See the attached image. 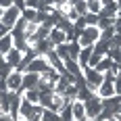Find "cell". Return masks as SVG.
Listing matches in <instances>:
<instances>
[{
  "instance_id": "1",
  "label": "cell",
  "mask_w": 121,
  "mask_h": 121,
  "mask_svg": "<svg viewBox=\"0 0 121 121\" xmlns=\"http://www.w3.org/2000/svg\"><path fill=\"white\" fill-rule=\"evenodd\" d=\"M82 71H84V79H86V86L92 90V92H96L98 86L104 82V75L96 69H92V67H82Z\"/></svg>"
},
{
  "instance_id": "2",
  "label": "cell",
  "mask_w": 121,
  "mask_h": 121,
  "mask_svg": "<svg viewBox=\"0 0 121 121\" xmlns=\"http://www.w3.org/2000/svg\"><path fill=\"white\" fill-rule=\"evenodd\" d=\"M98 40H100V29H98L96 25H88L84 31H82V36L77 38V42H79L82 48L84 46H94Z\"/></svg>"
},
{
  "instance_id": "3",
  "label": "cell",
  "mask_w": 121,
  "mask_h": 121,
  "mask_svg": "<svg viewBox=\"0 0 121 121\" xmlns=\"http://www.w3.org/2000/svg\"><path fill=\"white\" fill-rule=\"evenodd\" d=\"M84 109H86V119H96L98 115H100V111H102V98L98 96H92L90 100H86L84 102Z\"/></svg>"
},
{
  "instance_id": "4",
  "label": "cell",
  "mask_w": 121,
  "mask_h": 121,
  "mask_svg": "<svg viewBox=\"0 0 121 121\" xmlns=\"http://www.w3.org/2000/svg\"><path fill=\"white\" fill-rule=\"evenodd\" d=\"M19 19H21V9H19L17 4H13L11 9H6V11L2 13V19H0V21L6 25V27H11V29H13L15 23H17Z\"/></svg>"
},
{
  "instance_id": "5",
  "label": "cell",
  "mask_w": 121,
  "mask_h": 121,
  "mask_svg": "<svg viewBox=\"0 0 121 121\" xmlns=\"http://www.w3.org/2000/svg\"><path fill=\"white\" fill-rule=\"evenodd\" d=\"M40 84V73H31V71H23V84H21V90L19 94H23L25 90H34Z\"/></svg>"
},
{
  "instance_id": "6",
  "label": "cell",
  "mask_w": 121,
  "mask_h": 121,
  "mask_svg": "<svg viewBox=\"0 0 121 121\" xmlns=\"http://www.w3.org/2000/svg\"><path fill=\"white\" fill-rule=\"evenodd\" d=\"M46 69H50V63L46 60V56H44V54L36 56V59H34L27 67H25V71H31V73H44Z\"/></svg>"
},
{
  "instance_id": "7",
  "label": "cell",
  "mask_w": 121,
  "mask_h": 121,
  "mask_svg": "<svg viewBox=\"0 0 121 121\" xmlns=\"http://www.w3.org/2000/svg\"><path fill=\"white\" fill-rule=\"evenodd\" d=\"M21 84H23V73L13 69V73L6 77V90L9 92H19L21 90Z\"/></svg>"
},
{
  "instance_id": "8",
  "label": "cell",
  "mask_w": 121,
  "mask_h": 121,
  "mask_svg": "<svg viewBox=\"0 0 121 121\" xmlns=\"http://www.w3.org/2000/svg\"><path fill=\"white\" fill-rule=\"evenodd\" d=\"M44 56H46V60L50 63V67H54V69H56L59 73H67V69H65V63L59 59V54L54 52V48H50L48 52L44 54Z\"/></svg>"
},
{
  "instance_id": "9",
  "label": "cell",
  "mask_w": 121,
  "mask_h": 121,
  "mask_svg": "<svg viewBox=\"0 0 121 121\" xmlns=\"http://www.w3.org/2000/svg\"><path fill=\"white\" fill-rule=\"evenodd\" d=\"M48 40L52 42V46H59V44H65V42H69V38L65 31H60L59 27H52L48 34Z\"/></svg>"
},
{
  "instance_id": "10",
  "label": "cell",
  "mask_w": 121,
  "mask_h": 121,
  "mask_svg": "<svg viewBox=\"0 0 121 121\" xmlns=\"http://www.w3.org/2000/svg\"><path fill=\"white\" fill-rule=\"evenodd\" d=\"M34 107L36 104H31L29 100H25V98H21V107H19V115H21V119H34Z\"/></svg>"
},
{
  "instance_id": "11",
  "label": "cell",
  "mask_w": 121,
  "mask_h": 121,
  "mask_svg": "<svg viewBox=\"0 0 121 121\" xmlns=\"http://www.w3.org/2000/svg\"><path fill=\"white\" fill-rule=\"evenodd\" d=\"M21 56H23V52H21V50H17L15 46H13V48L9 50L6 54H4V60H6V63L11 65L13 69H15V67L19 65V60H21Z\"/></svg>"
},
{
  "instance_id": "12",
  "label": "cell",
  "mask_w": 121,
  "mask_h": 121,
  "mask_svg": "<svg viewBox=\"0 0 121 121\" xmlns=\"http://www.w3.org/2000/svg\"><path fill=\"white\" fill-rule=\"evenodd\" d=\"M96 94L100 98H111V96H115V88H113V82H102V84L98 86V90H96Z\"/></svg>"
},
{
  "instance_id": "13",
  "label": "cell",
  "mask_w": 121,
  "mask_h": 121,
  "mask_svg": "<svg viewBox=\"0 0 121 121\" xmlns=\"http://www.w3.org/2000/svg\"><path fill=\"white\" fill-rule=\"evenodd\" d=\"M65 69H67V73H71V75H75V77H84V71H82L79 63H77L75 59H67L65 60Z\"/></svg>"
},
{
  "instance_id": "14",
  "label": "cell",
  "mask_w": 121,
  "mask_h": 121,
  "mask_svg": "<svg viewBox=\"0 0 121 121\" xmlns=\"http://www.w3.org/2000/svg\"><path fill=\"white\" fill-rule=\"evenodd\" d=\"M71 111H73V119H86V109H84V102L82 100H73L71 102Z\"/></svg>"
},
{
  "instance_id": "15",
  "label": "cell",
  "mask_w": 121,
  "mask_h": 121,
  "mask_svg": "<svg viewBox=\"0 0 121 121\" xmlns=\"http://www.w3.org/2000/svg\"><path fill=\"white\" fill-rule=\"evenodd\" d=\"M92 50H94V46H84V48L79 50V56H77L79 67H88V60L92 56Z\"/></svg>"
},
{
  "instance_id": "16",
  "label": "cell",
  "mask_w": 121,
  "mask_h": 121,
  "mask_svg": "<svg viewBox=\"0 0 121 121\" xmlns=\"http://www.w3.org/2000/svg\"><path fill=\"white\" fill-rule=\"evenodd\" d=\"M11 48H13V36H11V34H6V36L0 38V56L4 59V54H6Z\"/></svg>"
},
{
  "instance_id": "17",
  "label": "cell",
  "mask_w": 121,
  "mask_h": 121,
  "mask_svg": "<svg viewBox=\"0 0 121 121\" xmlns=\"http://www.w3.org/2000/svg\"><path fill=\"white\" fill-rule=\"evenodd\" d=\"M113 65H115V63H113V59L107 54V56H102V59H100V63H98L94 69H96V71H100V73H107V71H111V67H113Z\"/></svg>"
},
{
  "instance_id": "18",
  "label": "cell",
  "mask_w": 121,
  "mask_h": 121,
  "mask_svg": "<svg viewBox=\"0 0 121 121\" xmlns=\"http://www.w3.org/2000/svg\"><path fill=\"white\" fill-rule=\"evenodd\" d=\"M111 50V44L109 42H102V40H98L96 44H94V54H98V56H107Z\"/></svg>"
},
{
  "instance_id": "19",
  "label": "cell",
  "mask_w": 121,
  "mask_h": 121,
  "mask_svg": "<svg viewBox=\"0 0 121 121\" xmlns=\"http://www.w3.org/2000/svg\"><path fill=\"white\" fill-rule=\"evenodd\" d=\"M92 96H96V92H92L88 86H82V88H77V100L86 102V100H90Z\"/></svg>"
},
{
  "instance_id": "20",
  "label": "cell",
  "mask_w": 121,
  "mask_h": 121,
  "mask_svg": "<svg viewBox=\"0 0 121 121\" xmlns=\"http://www.w3.org/2000/svg\"><path fill=\"white\" fill-rule=\"evenodd\" d=\"M23 98H25V100H29L31 104H40V90H38V88H34V90H25Z\"/></svg>"
},
{
  "instance_id": "21",
  "label": "cell",
  "mask_w": 121,
  "mask_h": 121,
  "mask_svg": "<svg viewBox=\"0 0 121 121\" xmlns=\"http://www.w3.org/2000/svg\"><path fill=\"white\" fill-rule=\"evenodd\" d=\"M71 102H73V100H71ZM71 102H65V104H63V109L59 111V115H60V121H73Z\"/></svg>"
},
{
  "instance_id": "22",
  "label": "cell",
  "mask_w": 121,
  "mask_h": 121,
  "mask_svg": "<svg viewBox=\"0 0 121 121\" xmlns=\"http://www.w3.org/2000/svg\"><path fill=\"white\" fill-rule=\"evenodd\" d=\"M34 48H36L38 54H46V52H48L50 48H54V46H52V42H50L48 38H46V40H40V42H38Z\"/></svg>"
},
{
  "instance_id": "23",
  "label": "cell",
  "mask_w": 121,
  "mask_h": 121,
  "mask_svg": "<svg viewBox=\"0 0 121 121\" xmlns=\"http://www.w3.org/2000/svg\"><path fill=\"white\" fill-rule=\"evenodd\" d=\"M54 52L59 54V59L65 63L67 59H71V54H69V46H67V42L65 44H59V46H54Z\"/></svg>"
},
{
  "instance_id": "24",
  "label": "cell",
  "mask_w": 121,
  "mask_h": 121,
  "mask_svg": "<svg viewBox=\"0 0 121 121\" xmlns=\"http://www.w3.org/2000/svg\"><path fill=\"white\" fill-rule=\"evenodd\" d=\"M63 104H65V98H63V94H52V102H50V111H56L59 113L60 109H63Z\"/></svg>"
},
{
  "instance_id": "25",
  "label": "cell",
  "mask_w": 121,
  "mask_h": 121,
  "mask_svg": "<svg viewBox=\"0 0 121 121\" xmlns=\"http://www.w3.org/2000/svg\"><path fill=\"white\" fill-rule=\"evenodd\" d=\"M52 90H44V92H40V107H44V109H48L50 102H52Z\"/></svg>"
},
{
  "instance_id": "26",
  "label": "cell",
  "mask_w": 121,
  "mask_h": 121,
  "mask_svg": "<svg viewBox=\"0 0 121 121\" xmlns=\"http://www.w3.org/2000/svg\"><path fill=\"white\" fill-rule=\"evenodd\" d=\"M11 73H13V67H11L4 59H0V79H2V82H6V77H9Z\"/></svg>"
},
{
  "instance_id": "27",
  "label": "cell",
  "mask_w": 121,
  "mask_h": 121,
  "mask_svg": "<svg viewBox=\"0 0 121 121\" xmlns=\"http://www.w3.org/2000/svg\"><path fill=\"white\" fill-rule=\"evenodd\" d=\"M40 121H60V115L56 111H50V109H44L42 111V119Z\"/></svg>"
},
{
  "instance_id": "28",
  "label": "cell",
  "mask_w": 121,
  "mask_h": 121,
  "mask_svg": "<svg viewBox=\"0 0 121 121\" xmlns=\"http://www.w3.org/2000/svg\"><path fill=\"white\" fill-rule=\"evenodd\" d=\"M73 9L77 11L79 17H86V15H88V2H86V0H75V2H73Z\"/></svg>"
},
{
  "instance_id": "29",
  "label": "cell",
  "mask_w": 121,
  "mask_h": 121,
  "mask_svg": "<svg viewBox=\"0 0 121 121\" xmlns=\"http://www.w3.org/2000/svg\"><path fill=\"white\" fill-rule=\"evenodd\" d=\"M67 46H69V54H71V59L77 60V56H79V50H82L79 42H77V40H71V42H67Z\"/></svg>"
},
{
  "instance_id": "30",
  "label": "cell",
  "mask_w": 121,
  "mask_h": 121,
  "mask_svg": "<svg viewBox=\"0 0 121 121\" xmlns=\"http://www.w3.org/2000/svg\"><path fill=\"white\" fill-rule=\"evenodd\" d=\"M21 17H23L25 21H29V23H36L38 11H34V9H23V11H21Z\"/></svg>"
},
{
  "instance_id": "31",
  "label": "cell",
  "mask_w": 121,
  "mask_h": 121,
  "mask_svg": "<svg viewBox=\"0 0 121 121\" xmlns=\"http://www.w3.org/2000/svg\"><path fill=\"white\" fill-rule=\"evenodd\" d=\"M88 2V13H94V15H98L100 13V0H86Z\"/></svg>"
},
{
  "instance_id": "32",
  "label": "cell",
  "mask_w": 121,
  "mask_h": 121,
  "mask_svg": "<svg viewBox=\"0 0 121 121\" xmlns=\"http://www.w3.org/2000/svg\"><path fill=\"white\" fill-rule=\"evenodd\" d=\"M65 19H67V21H71V23H75V21H77V19H79V15H77V11H75V9H69V11L65 13Z\"/></svg>"
},
{
  "instance_id": "33",
  "label": "cell",
  "mask_w": 121,
  "mask_h": 121,
  "mask_svg": "<svg viewBox=\"0 0 121 121\" xmlns=\"http://www.w3.org/2000/svg\"><path fill=\"white\" fill-rule=\"evenodd\" d=\"M109 56L113 59V63H121V48H111Z\"/></svg>"
},
{
  "instance_id": "34",
  "label": "cell",
  "mask_w": 121,
  "mask_h": 121,
  "mask_svg": "<svg viewBox=\"0 0 121 121\" xmlns=\"http://www.w3.org/2000/svg\"><path fill=\"white\" fill-rule=\"evenodd\" d=\"M25 9H34V11H40V9H42V2H40V0H25Z\"/></svg>"
},
{
  "instance_id": "35",
  "label": "cell",
  "mask_w": 121,
  "mask_h": 121,
  "mask_svg": "<svg viewBox=\"0 0 121 121\" xmlns=\"http://www.w3.org/2000/svg\"><path fill=\"white\" fill-rule=\"evenodd\" d=\"M84 19H86V25H96L98 23V15H94V13H88Z\"/></svg>"
},
{
  "instance_id": "36",
  "label": "cell",
  "mask_w": 121,
  "mask_h": 121,
  "mask_svg": "<svg viewBox=\"0 0 121 121\" xmlns=\"http://www.w3.org/2000/svg\"><path fill=\"white\" fill-rule=\"evenodd\" d=\"M109 44H111V48H121V36H119V34H115V36L111 38Z\"/></svg>"
},
{
  "instance_id": "37",
  "label": "cell",
  "mask_w": 121,
  "mask_h": 121,
  "mask_svg": "<svg viewBox=\"0 0 121 121\" xmlns=\"http://www.w3.org/2000/svg\"><path fill=\"white\" fill-rule=\"evenodd\" d=\"M113 88H115V94H117V96H121V75H117V77H115Z\"/></svg>"
},
{
  "instance_id": "38",
  "label": "cell",
  "mask_w": 121,
  "mask_h": 121,
  "mask_svg": "<svg viewBox=\"0 0 121 121\" xmlns=\"http://www.w3.org/2000/svg\"><path fill=\"white\" fill-rule=\"evenodd\" d=\"M13 4H15L13 0H0V9H2V11H6V9H11Z\"/></svg>"
},
{
  "instance_id": "39",
  "label": "cell",
  "mask_w": 121,
  "mask_h": 121,
  "mask_svg": "<svg viewBox=\"0 0 121 121\" xmlns=\"http://www.w3.org/2000/svg\"><path fill=\"white\" fill-rule=\"evenodd\" d=\"M6 34H11V27H6V25L0 21V38H2V36H6Z\"/></svg>"
},
{
  "instance_id": "40",
  "label": "cell",
  "mask_w": 121,
  "mask_h": 121,
  "mask_svg": "<svg viewBox=\"0 0 121 121\" xmlns=\"http://www.w3.org/2000/svg\"><path fill=\"white\" fill-rule=\"evenodd\" d=\"M100 6H102V9H109V6H115V0H100Z\"/></svg>"
},
{
  "instance_id": "41",
  "label": "cell",
  "mask_w": 121,
  "mask_h": 121,
  "mask_svg": "<svg viewBox=\"0 0 121 121\" xmlns=\"http://www.w3.org/2000/svg\"><path fill=\"white\" fill-rule=\"evenodd\" d=\"M113 27H115V34H119V36H121V19H115Z\"/></svg>"
},
{
  "instance_id": "42",
  "label": "cell",
  "mask_w": 121,
  "mask_h": 121,
  "mask_svg": "<svg viewBox=\"0 0 121 121\" xmlns=\"http://www.w3.org/2000/svg\"><path fill=\"white\" fill-rule=\"evenodd\" d=\"M40 2H42V6H46V9L54 6V0H40Z\"/></svg>"
},
{
  "instance_id": "43",
  "label": "cell",
  "mask_w": 121,
  "mask_h": 121,
  "mask_svg": "<svg viewBox=\"0 0 121 121\" xmlns=\"http://www.w3.org/2000/svg\"><path fill=\"white\" fill-rule=\"evenodd\" d=\"M0 121H13V117L9 113H0Z\"/></svg>"
},
{
  "instance_id": "44",
  "label": "cell",
  "mask_w": 121,
  "mask_h": 121,
  "mask_svg": "<svg viewBox=\"0 0 121 121\" xmlns=\"http://www.w3.org/2000/svg\"><path fill=\"white\" fill-rule=\"evenodd\" d=\"M0 92H6V82L0 79Z\"/></svg>"
},
{
  "instance_id": "45",
  "label": "cell",
  "mask_w": 121,
  "mask_h": 121,
  "mask_svg": "<svg viewBox=\"0 0 121 121\" xmlns=\"http://www.w3.org/2000/svg\"><path fill=\"white\" fill-rule=\"evenodd\" d=\"M113 117H115L117 121H121V113H113Z\"/></svg>"
},
{
  "instance_id": "46",
  "label": "cell",
  "mask_w": 121,
  "mask_h": 121,
  "mask_svg": "<svg viewBox=\"0 0 121 121\" xmlns=\"http://www.w3.org/2000/svg\"><path fill=\"white\" fill-rule=\"evenodd\" d=\"M115 4H117V9L121 11V0H115Z\"/></svg>"
},
{
  "instance_id": "47",
  "label": "cell",
  "mask_w": 121,
  "mask_h": 121,
  "mask_svg": "<svg viewBox=\"0 0 121 121\" xmlns=\"http://www.w3.org/2000/svg\"><path fill=\"white\" fill-rule=\"evenodd\" d=\"M92 121H107V119H102V117H100V115H98L96 119H92Z\"/></svg>"
},
{
  "instance_id": "48",
  "label": "cell",
  "mask_w": 121,
  "mask_h": 121,
  "mask_svg": "<svg viewBox=\"0 0 121 121\" xmlns=\"http://www.w3.org/2000/svg\"><path fill=\"white\" fill-rule=\"evenodd\" d=\"M115 113H121V102L117 104V111H115Z\"/></svg>"
},
{
  "instance_id": "49",
  "label": "cell",
  "mask_w": 121,
  "mask_h": 121,
  "mask_svg": "<svg viewBox=\"0 0 121 121\" xmlns=\"http://www.w3.org/2000/svg\"><path fill=\"white\" fill-rule=\"evenodd\" d=\"M107 121H117V119H115V117H111V119H107Z\"/></svg>"
},
{
  "instance_id": "50",
  "label": "cell",
  "mask_w": 121,
  "mask_h": 121,
  "mask_svg": "<svg viewBox=\"0 0 121 121\" xmlns=\"http://www.w3.org/2000/svg\"><path fill=\"white\" fill-rule=\"evenodd\" d=\"M2 13H4V11H2V9H0V19H2Z\"/></svg>"
},
{
  "instance_id": "51",
  "label": "cell",
  "mask_w": 121,
  "mask_h": 121,
  "mask_svg": "<svg viewBox=\"0 0 121 121\" xmlns=\"http://www.w3.org/2000/svg\"><path fill=\"white\" fill-rule=\"evenodd\" d=\"M19 121H29V119H19Z\"/></svg>"
}]
</instances>
